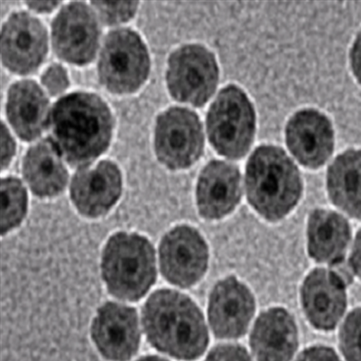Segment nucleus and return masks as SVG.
I'll return each instance as SVG.
<instances>
[{
    "label": "nucleus",
    "instance_id": "nucleus-21",
    "mask_svg": "<svg viewBox=\"0 0 361 361\" xmlns=\"http://www.w3.org/2000/svg\"><path fill=\"white\" fill-rule=\"evenodd\" d=\"M308 238L311 257L333 265L343 259L350 243V226L343 216L316 209L309 218Z\"/></svg>",
    "mask_w": 361,
    "mask_h": 361
},
{
    "label": "nucleus",
    "instance_id": "nucleus-9",
    "mask_svg": "<svg viewBox=\"0 0 361 361\" xmlns=\"http://www.w3.org/2000/svg\"><path fill=\"white\" fill-rule=\"evenodd\" d=\"M51 41L60 59L78 66L92 63L99 41L95 13L85 2L64 6L51 25Z\"/></svg>",
    "mask_w": 361,
    "mask_h": 361
},
{
    "label": "nucleus",
    "instance_id": "nucleus-28",
    "mask_svg": "<svg viewBox=\"0 0 361 361\" xmlns=\"http://www.w3.org/2000/svg\"><path fill=\"white\" fill-rule=\"evenodd\" d=\"M296 361H341L331 348L312 347L306 350Z\"/></svg>",
    "mask_w": 361,
    "mask_h": 361
},
{
    "label": "nucleus",
    "instance_id": "nucleus-19",
    "mask_svg": "<svg viewBox=\"0 0 361 361\" xmlns=\"http://www.w3.org/2000/svg\"><path fill=\"white\" fill-rule=\"evenodd\" d=\"M250 345L259 361H290L298 345L292 316L282 308L263 312L255 324Z\"/></svg>",
    "mask_w": 361,
    "mask_h": 361
},
{
    "label": "nucleus",
    "instance_id": "nucleus-8",
    "mask_svg": "<svg viewBox=\"0 0 361 361\" xmlns=\"http://www.w3.org/2000/svg\"><path fill=\"white\" fill-rule=\"evenodd\" d=\"M204 149V135L195 112L173 107L158 116L154 150L158 160L171 170L188 169Z\"/></svg>",
    "mask_w": 361,
    "mask_h": 361
},
{
    "label": "nucleus",
    "instance_id": "nucleus-26",
    "mask_svg": "<svg viewBox=\"0 0 361 361\" xmlns=\"http://www.w3.org/2000/svg\"><path fill=\"white\" fill-rule=\"evenodd\" d=\"M42 83L51 96L62 94L69 87L66 70L60 64H53L42 76Z\"/></svg>",
    "mask_w": 361,
    "mask_h": 361
},
{
    "label": "nucleus",
    "instance_id": "nucleus-2",
    "mask_svg": "<svg viewBox=\"0 0 361 361\" xmlns=\"http://www.w3.org/2000/svg\"><path fill=\"white\" fill-rule=\"evenodd\" d=\"M142 322L150 344L176 359H197L207 348L202 312L183 293L169 289L154 292L144 306Z\"/></svg>",
    "mask_w": 361,
    "mask_h": 361
},
{
    "label": "nucleus",
    "instance_id": "nucleus-18",
    "mask_svg": "<svg viewBox=\"0 0 361 361\" xmlns=\"http://www.w3.org/2000/svg\"><path fill=\"white\" fill-rule=\"evenodd\" d=\"M6 109L9 123L22 140H35L49 124V102L34 80L14 83L8 90Z\"/></svg>",
    "mask_w": 361,
    "mask_h": 361
},
{
    "label": "nucleus",
    "instance_id": "nucleus-4",
    "mask_svg": "<svg viewBox=\"0 0 361 361\" xmlns=\"http://www.w3.org/2000/svg\"><path fill=\"white\" fill-rule=\"evenodd\" d=\"M103 279L113 296L135 302L143 298L157 279L152 244L135 233L118 232L103 250Z\"/></svg>",
    "mask_w": 361,
    "mask_h": 361
},
{
    "label": "nucleus",
    "instance_id": "nucleus-7",
    "mask_svg": "<svg viewBox=\"0 0 361 361\" xmlns=\"http://www.w3.org/2000/svg\"><path fill=\"white\" fill-rule=\"evenodd\" d=\"M170 94L180 102L202 107L215 92L219 68L214 54L201 44H186L171 54L166 73Z\"/></svg>",
    "mask_w": 361,
    "mask_h": 361
},
{
    "label": "nucleus",
    "instance_id": "nucleus-27",
    "mask_svg": "<svg viewBox=\"0 0 361 361\" xmlns=\"http://www.w3.org/2000/svg\"><path fill=\"white\" fill-rule=\"evenodd\" d=\"M205 361H252L244 348L238 345L216 347Z\"/></svg>",
    "mask_w": 361,
    "mask_h": 361
},
{
    "label": "nucleus",
    "instance_id": "nucleus-15",
    "mask_svg": "<svg viewBox=\"0 0 361 361\" xmlns=\"http://www.w3.org/2000/svg\"><path fill=\"white\" fill-rule=\"evenodd\" d=\"M255 311L252 295L235 277L215 286L209 298V324L216 336L234 338L246 333Z\"/></svg>",
    "mask_w": 361,
    "mask_h": 361
},
{
    "label": "nucleus",
    "instance_id": "nucleus-29",
    "mask_svg": "<svg viewBox=\"0 0 361 361\" xmlns=\"http://www.w3.org/2000/svg\"><path fill=\"white\" fill-rule=\"evenodd\" d=\"M2 169L11 164L16 153V143L4 123H2Z\"/></svg>",
    "mask_w": 361,
    "mask_h": 361
},
{
    "label": "nucleus",
    "instance_id": "nucleus-25",
    "mask_svg": "<svg viewBox=\"0 0 361 361\" xmlns=\"http://www.w3.org/2000/svg\"><path fill=\"white\" fill-rule=\"evenodd\" d=\"M97 15L104 25L128 22L137 11L138 2H92Z\"/></svg>",
    "mask_w": 361,
    "mask_h": 361
},
{
    "label": "nucleus",
    "instance_id": "nucleus-11",
    "mask_svg": "<svg viewBox=\"0 0 361 361\" xmlns=\"http://www.w3.org/2000/svg\"><path fill=\"white\" fill-rule=\"evenodd\" d=\"M1 50L6 69L18 75L33 73L47 57V29L27 12L13 13L3 25Z\"/></svg>",
    "mask_w": 361,
    "mask_h": 361
},
{
    "label": "nucleus",
    "instance_id": "nucleus-17",
    "mask_svg": "<svg viewBox=\"0 0 361 361\" xmlns=\"http://www.w3.org/2000/svg\"><path fill=\"white\" fill-rule=\"evenodd\" d=\"M306 315L315 328L333 330L346 308L345 286L331 270L317 269L302 288Z\"/></svg>",
    "mask_w": 361,
    "mask_h": 361
},
{
    "label": "nucleus",
    "instance_id": "nucleus-10",
    "mask_svg": "<svg viewBox=\"0 0 361 361\" xmlns=\"http://www.w3.org/2000/svg\"><path fill=\"white\" fill-rule=\"evenodd\" d=\"M159 259L161 272L167 281L180 288H190L207 269V245L195 228L178 226L161 241Z\"/></svg>",
    "mask_w": 361,
    "mask_h": 361
},
{
    "label": "nucleus",
    "instance_id": "nucleus-34",
    "mask_svg": "<svg viewBox=\"0 0 361 361\" xmlns=\"http://www.w3.org/2000/svg\"><path fill=\"white\" fill-rule=\"evenodd\" d=\"M137 361H169L163 359V357H157V356H147L141 357V359Z\"/></svg>",
    "mask_w": 361,
    "mask_h": 361
},
{
    "label": "nucleus",
    "instance_id": "nucleus-33",
    "mask_svg": "<svg viewBox=\"0 0 361 361\" xmlns=\"http://www.w3.org/2000/svg\"><path fill=\"white\" fill-rule=\"evenodd\" d=\"M28 8L38 13H49L59 6L60 2H27Z\"/></svg>",
    "mask_w": 361,
    "mask_h": 361
},
{
    "label": "nucleus",
    "instance_id": "nucleus-24",
    "mask_svg": "<svg viewBox=\"0 0 361 361\" xmlns=\"http://www.w3.org/2000/svg\"><path fill=\"white\" fill-rule=\"evenodd\" d=\"M340 340L347 361H361V308L348 316L341 330Z\"/></svg>",
    "mask_w": 361,
    "mask_h": 361
},
{
    "label": "nucleus",
    "instance_id": "nucleus-3",
    "mask_svg": "<svg viewBox=\"0 0 361 361\" xmlns=\"http://www.w3.org/2000/svg\"><path fill=\"white\" fill-rule=\"evenodd\" d=\"M246 189L248 202L267 221L281 220L301 197V176L285 151L274 146H261L247 164Z\"/></svg>",
    "mask_w": 361,
    "mask_h": 361
},
{
    "label": "nucleus",
    "instance_id": "nucleus-31",
    "mask_svg": "<svg viewBox=\"0 0 361 361\" xmlns=\"http://www.w3.org/2000/svg\"><path fill=\"white\" fill-rule=\"evenodd\" d=\"M351 66L357 80L361 83V32L357 35L350 53Z\"/></svg>",
    "mask_w": 361,
    "mask_h": 361
},
{
    "label": "nucleus",
    "instance_id": "nucleus-13",
    "mask_svg": "<svg viewBox=\"0 0 361 361\" xmlns=\"http://www.w3.org/2000/svg\"><path fill=\"white\" fill-rule=\"evenodd\" d=\"M122 177L117 164L104 160L95 167H85L71 183V199L80 214L98 218L111 209L121 197Z\"/></svg>",
    "mask_w": 361,
    "mask_h": 361
},
{
    "label": "nucleus",
    "instance_id": "nucleus-1",
    "mask_svg": "<svg viewBox=\"0 0 361 361\" xmlns=\"http://www.w3.org/2000/svg\"><path fill=\"white\" fill-rule=\"evenodd\" d=\"M51 137L60 156L73 167L85 169L111 145L112 113L101 97L77 92L61 98L50 112Z\"/></svg>",
    "mask_w": 361,
    "mask_h": 361
},
{
    "label": "nucleus",
    "instance_id": "nucleus-16",
    "mask_svg": "<svg viewBox=\"0 0 361 361\" xmlns=\"http://www.w3.org/2000/svg\"><path fill=\"white\" fill-rule=\"evenodd\" d=\"M241 193V176L238 167L224 161H212L199 176L200 214L209 220L224 217L240 202Z\"/></svg>",
    "mask_w": 361,
    "mask_h": 361
},
{
    "label": "nucleus",
    "instance_id": "nucleus-12",
    "mask_svg": "<svg viewBox=\"0 0 361 361\" xmlns=\"http://www.w3.org/2000/svg\"><path fill=\"white\" fill-rule=\"evenodd\" d=\"M92 336L106 359L130 360L137 353L140 343L137 312L127 305L106 302L97 312Z\"/></svg>",
    "mask_w": 361,
    "mask_h": 361
},
{
    "label": "nucleus",
    "instance_id": "nucleus-23",
    "mask_svg": "<svg viewBox=\"0 0 361 361\" xmlns=\"http://www.w3.org/2000/svg\"><path fill=\"white\" fill-rule=\"evenodd\" d=\"M1 233L18 227L24 220L27 209V193L20 180L6 177L1 183Z\"/></svg>",
    "mask_w": 361,
    "mask_h": 361
},
{
    "label": "nucleus",
    "instance_id": "nucleus-32",
    "mask_svg": "<svg viewBox=\"0 0 361 361\" xmlns=\"http://www.w3.org/2000/svg\"><path fill=\"white\" fill-rule=\"evenodd\" d=\"M350 266L354 273L361 279V231L357 235L355 243H354L353 255L350 257Z\"/></svg>",
    "mask_w": 361,
    "mask_h": 361
},
{
    "label": "nucleus",
    "instance_id": "nucleus-14",
    "mask_svg": "<svg viewBox=\"0 0 361 361\" xmlns=\"http://www.w3.org/2000/svg\"><path fill=\"white\" fill-rule=\"evenodd\" d=\"M286 144L300 163L316 169L333 154V126L326 116L315 109L295 113L286 126Z\"/></svg>",
    "mask_w": 361,
    "mask_h": 361
},
{
    "label": "nucleus",
    "instance_id": "nucleus-30",
    "mask_svg": "<svg viewBox=\"0 0 361 361\" xmlns=\"http://www.w3.org/2000/svg\"><path fill=\"white\" fill-rule=\"evenodd\" d=\"M331 271L344 283V286L350 285L353 282L354 271L350 263L348 264L343 259L338 261L331 265Z\"/></svg>",
    "mask_w": 361,
    "mask_h": 361
},
{
    "label": "nucleus",
    "instance_id": "nucleus-5",
    "mask_svg": "<svg viewBox=\"0 0 361 361\" xmlns=\"http://www.w3.org/2000/svg\"><path fill=\"white\" fill-rule=\"evenodd\" d=\"M209 143L221 156L238 159L253 143L256 116L246 93L228 85L219 93L206 119Z\"/></svg>",
    "mask_w": 361,
    "mask_h": 361
},
{
    "label": "nucleus",
    "instance_id": "nucleus-20",
    "mask_svg": "<svg viewBox=\"0 0 361 361\" xmlns=\"http://www.w3.org/2000/svg\"><path fill=\"white\" fill-rule=\"evenodd\" d=\"M50 138L29 148L23 160V175L35 195L54 197L66 188L68 172Z\"/></svg>",
    "mask_w": 361,
    "mask_h": 361
},
{
    "label": "nucleus",
    "instance_id": "nucleus-22",
    "mask_svg": "<svg viewBox=\"0 0 361 361\" xmlns=\"http://www.w3.org/2000/svg\"><path fill=\"white\" fill-rule=\"evenodd\" d=\"M331 202L361 220V150H348L337 157L327 173Z\"/></svg>",
    "mask_w": 361,
    "mask_h": 361
},
{
    "label": "nucleus",
    "instance_id": "nucleus-6",
    "mask_svg": "<svg viewBox=\"0 0 361 361\" xmlns=\"http://www.w3.org/2000/svg\"><path fill=\"white\" fill-rule=\"evenodd\" d=\"M149 73V54L137 32L122 28L106 37L98 64L105 89L114 94H131L143 86Z\"/></svg>",
    "mask_w": 361,
    "mask_h": 361
}]
</instances>
